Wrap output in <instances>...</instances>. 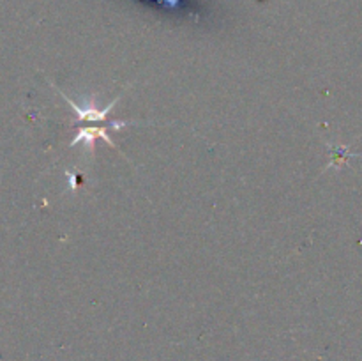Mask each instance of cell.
Wrapping results in <instances>:
<instances>
[{
	"instance_id": "1",
	"label": "cell",
	"mask_w": 362,
	"mask_h": 361,
	"mask_svg": "<svg viewBox=\"0 0 362 361\" xmlns=\"http://www.w3.org/2000/svg\"><path fill=\"white\" fill-rule=\"evenodd\" d=\"M60 96L73 106L78 122H81V120H83V122H105L106 115L112 112V108L117 105V101H119V98H115L110 105H106L105 108H98V105H95L92 99H87V101H83L81 105H76V103L71 101V99L67 98L66 94H62V92H60Z\"/></svg>"
},
{
	"instance_id": "2",
	"label": "cell",
	"mask_w": 362,
	"mask_h": 361,
	"mask_svg": "<svg viewBox=\"0 0 362 361\" xmlns=\"http://www.w3.org/2000/svg\"><path fill=\"white\" fill-rule=\"evenodd\" d=\"M108 127L110 126H106V127H81V130L78 131L76 138H74V140L69 144V147H74V145L80 144V142H81V144L87 145V151H88V154H90V152L94 151L95 138H103V140L108 142L110 145H113V142L110 140L108 133H106V130H108ZM113 147H115V145H113Z\"/></svg>"
}]
</instances>
